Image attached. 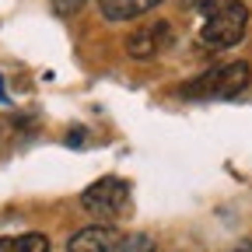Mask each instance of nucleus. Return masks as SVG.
<instances>
[{"mask_svg": "<svg viewBox=\"0 0 252 252\" xmlns=\"http://www.w3.org/2000/svg\"><path fill=\"white\" fill-rule=\"evenodd\" d=\"M249 28V7L242 0H207L203 4V28H200V46L207 53H220L242 42Z\"/></svg>", "mask_w": 252, "mask_h": 252, "instance_id": "1", "label": "nucleus"}, {"mask_svg": "<svg viewBox=\"0 0 252 252\" xmlns=\"http://www.w3.org/2000/svg\"><path fill=\"white\" fill-rule=\"evenodd\" d=\"M126 203H130V182L119 179V175H105L98 182H91L84 193H81V207L98 220V224H109V220H116Z\"/></svg>", "mask_w": 252, "mask_h": 252, "instance_id": "2", "label": "nucleus"}, {"mask_svg": "<svg viewBox=\"0 0 252 252\" xmlns=\"http://www.w3.org/2000/svg\"><path fill=\"white\" fill-rule=\"evenodd\" d=\"M249 63H228V67H214L203 77L189 81L182 88L186 98H235L249 88Z\"/></svg>", "mask_w": 252, "mask_h": 252, "instance_id": "3", "label": "nucleus"}, {"mask_svg": "<svg viewBox=\"0 0 252 252\" xmlns=\"http://www.w3.org/2000/svg\"><path fill=\"white\" fill-rule=\"evenodd\" d=\"M168 42H172V25L168 21H144L137 32H130L126 53H130L133 60H154Z\"/></svg>", "mask_w": 252, "mask_h": 252, "instance_id": "4", "label": "nucleus"}, {"mask_svg": "<svg viewBox=\"0 0 252 252\" xmlns=\"http://www.w3.org/2000/svg\"><path fill=\"white\" fill-rule=\"evenodd\" d=\"M119 242V231L112 224H91L70 238V252H112Z\"/></svg>", "mask_w": 252, "mask_h": 252, "instance_id": "5", "label": "nucleus"}, {"mask_svg": "<svg viewBox=\"0 0 252 252\" xmlns=\"http://www.w3.org/2000/svg\"><path fill=\"white\" fill-rule=\"evenodd\" d=\"M161 0H98V7L109 21H130V18H140L147 11H154Z\"/></svg>", "mask_w": 252, "mask_h": 252, "instance_id": "6", "label": "nucleus"}, {"mask_svg": "<svg viewBox=\"0 0 252 252\" xmlns=\"http://www.w3.org/2000/svg\"><path fill=\"white\" fill-rule=\"evenodd\" d=\"M0 252H49V238L39 231L7 235V238H0Z\"/></svg>", "mask_w": 252, "mask_h": 252, "instance_id": "7", "label": "nucleus"}, {"mask_svg": "<svg viewBox=\"0 0 252 252\" xmlns=\"http://www.w3.org/2000/svg\"><path fill=\"white\" fill-rule=\"evenodd\" d=\"M112 252H154V238L151 235H119Z\"/></svg>", "mask_w": 252, "mask_h": 252, "instance_id": "8", "label": "nucleus"}, {"mask_svg": "<svg viewBox=\"0 0 252 252\" xmlns=\"http://www.w3.org/2000/svg\"><path fill=\"white\" fill-rule=\"evenodd\" d=\"M84 4H88V0H53V11L63 14V18H70V14H77Z\"/></svg>", "mask_w": 252, "mask_h": 252, "instance_id": "9", "label": "nucleus"}, {"mask_svg": "<svg viewBox=\"0 0 252 252\" xmlns=\"http://www.w3.org/2000/svg\"><path fill=\"white\" fill-rule=\"evenodd\" d=\"M231 252H252V238H245V242H238Z\"/></svg>", "mask_w": 252, "mask_h": 252, "instance_id": "10", "label": "nucleus"}, {"mask_svg": "<svg viewBox=\"0 0 252 252\" xmlns=\"http://www.w3.org/2000/svg\"><path fill=\"white\" fill-rule=\"evenodd\" d=\"M0 102H4V77H0Z\"/></svg>", "mask_w": 252, "mask_h": 252, "instance_id": "11", "label": "nucleus"}]
</instances>
